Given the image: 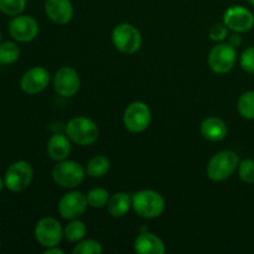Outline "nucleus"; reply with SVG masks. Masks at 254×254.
<instances>
[{"label":"nucleus","instance_id":"bb28decb","mask_svg":"<svg viewBox=\"0 0 254 254\" xmlns=\"http://www.w3.org/2000/svg\"><path fill=\"white\" fill-rule=\"evenodd\" d=\"M238 175H240V179L245 184H248V185L254 184V160L245 159V160L240 161Z\"/></svg>","mask_w":254,"mask_h":254},{"label":"nucleus","instance_id":"423d86ee","mask_svg":"<svg viewBox=\"0 0 254 254\" xmlns=\"http://www.w3.org/2000/svg\"><path fill=\"white\" fill-rule=\"evenodd\" d=\"M34 179L32 166L25 160H17L7 168L4 176L5 188L12 192L26 190Z\"/></svg>","mask_w":254,"mask_h":254},{"label":"nucleus","instance_id":"412c9836","mask_svg":"<svg viewBox=\"0 0 254 254\" xmlns=\"http://www.w3.org/2000/svg\"><path fill=\"white\" fill-rule=\"evenodd\" d=\"M87 227L82 221L71 220L64 228V237L66 238L68 242L72 243H78L79 241L83 240L86 237Z\"/></svg>","mask_w":254,"mask_h":254},{"label":"nucleus","instance_id":"9b49d317","mask_svg":"<svg viewBox=\"0 0 254 254\" xmlns=\"http://www.w3.org/2000/svg\"><path fill=\"white\" fill-rule=\"evenodd\" d=\"M81 87V78L74 68L64 66L56 72L54 77V88L61 97H73Z\"/></svg>","mask_w":254,"mask_h":254},{"label":"nucleus","instance_id":"72a5a7b5","mask_svg":"<svg viewBox=\"0 0 254 254\" xmlns=\"http://www.w3.org/2000/svg\"><path fill=\"white\" fill-rule=\"evenodd\" d=\"M0 41H1V34H0Z\"/></svg>","mask_w":254,"mask_h":254},{"label":"nucleus","instance_id":"9d476101","mask_svg":"<svg viewBox=\"0 0 254 254\" xmlns=\"http://www.w3.org/2000/svg\"><path fill=\"white\" fill-rule=\"evenodd\" d=\"M87 207H88L87 196L78 191H71V192L64 193L57 206L61 217L68 221L77 220L83 216Z\"/></svg>","mask_w":254,"mask_h":254},{"label":"nucleus","instance_id":"f8f14e48","mask_svg":"<svg viewBox=\"0 0 254 254\" xmlns=\"http://www.w3.org/2000/svg\"><path fill=\"white\" fill-rule=\"evenodd\" d=\"M223 24L235 32L250 31L254 26V15L247 7L233 5L223 14Z\"/></svg>","mask_w":254,"mask_h":254},{"label":"nucleus","instance_id":"7ed1b4c3","mask_svg":"<svg viewBox=\"0 0 254 254\" xmlns=\"http://www.w3.org/2000/svg\"><path fill=\"white\" fill-rule=\"evenodd\" d=\"M66 135L77 145L88 146L98 140L99 128L87 117H76L67 123Z\"/></svg>","mask_w":254,"mask_h":254},{"label":"nucleus","instance_id":"cd10ccee","mask_svg":"<svg viewBox=\"0 0 254 254\" xmlns=\"http://www.w3.org/2000/svg\"><path fill=\"white\" fill-rule=\"evenodd\" d=\"M240 64L243 71L254 74V46L248 47L242 52L240 59Z\"/></svg>","mask_w":254,"mask_h":254},{"label":"nucleus","instance_id":"f704fd0d","mask_svg":"<svg viewBox=\"0 0 254 254\" xmlns=\"http://www.w3.org/2000/svg\"><path fill=\"white\" fill-rule=\"evenodd\" d=\"M0 246H1V241H0Z\"/></svg>","mask_w":254,"mask_h":254},{"label":"nucleus","instance_id":"2eb2a0df","mask_svg":"<svg viewBox=\"0 0 254 254\" xmlns=\"http://www.w3.org/2000/svg\"><path fill=\"white\" fill-rule=\"evenodd\" d=\"M44 6L47 17L57 25L68 24L73 17L71 0H46Z\"/></svg>","mask_w":254,"mask_h":254},{"label":"nucleus","instance_id":"f257e3e1","mask_svg":"<svg viewBox=\"0 0 254 254\" xmlns=\"http://www.w3.org/2000/svg\"><path fill=\"white\" fill-rule=\"evenodd\" d=\"M133 210L145 220H154L165 210V200L154 190H140L133 195Z\"/></svg>","mask_w":254,"mask_h":254},{"label":"nucleus","instance_id":"4be33fe9","mask_svg":"<svg viewBox=\"0 0 254 254\" xmlns=\"http://www.w3.org/2000/svg\"><path fill=\"white\" fill-rule=\"evenodd\" d=\"M237 111L246 119H254V91H247L238 98Z\"/></svg>","mask_w":254,"mask_h":254},{"label":"nucleus","instance_id":"a211bd4d","mask_svg":"<svg viewBox=\"0 0 254 254\" xmlns=\"http://www.w3.org/2000/svg\"><path fill=\"white\" fill-rule=\"evenodd\" d=\"M166 248L163 241L154 233H140L134 241V252L139 254H164Z\"/></svg>","mask_w":254,"mask_h":254},{"label":"nucleus","instance_id":"39448f33","mask_svg":"<svg viewBox=\"0 0 254 254\" xmlns=\"http://www.w3.org/2000/svg\"><path fill=\"white\" fill-rule=\"evenodd\" d=\"M112 42L122 54L133 55L141 46V34L135 26L128 22L118 24L112 31Z\"/></svg>","mask_w":254,"mask_h":254},{"label":"nucleus","instance_id":"5701e85b","mask_svg":"<svg viewBox=\"0 0 254 254\" xmlns=\"http://www.w3.org/2000/svg\"><path fill=\"white\" fill-rule=\"evenodd\" d=\"M20 56V47L12 41H5L0 44V64H10L17 61Z\"/></svg>","mask_w":254,"mask_h":254},{"label":"nucleus","instance_id":"c85d7f7f","mask_svg":"<svg viewBox=\"0 0 254 254\" xmlns=\"http://www.w3.org/2000/svg\"><path fill=\"white\" fill-rule=\"evenodd\" d=\"M208 36L212 41L220 42L227 39L228 36V27L225 24H216L208 31Z\"/></svg>","mask_w":254,"mask_h":254},{"label":"nucleus","instance_id":"6ab92c4d","mask_svg":"<svg viewBox=\"0 0 254 254\" xmlns=\"http://www.w3.org/2000/svg\"><path fill=\"white\" fill-rule=\"evenodd\" d=\"M130 207H133V196L129 195L128 192L114 193L107 203L108 213L116 218L124 217L129 212Z\"/></svg>","mask_w":254,"mask_h":254},{"label":"nucleus","instance_id":"c756f323","mask_svg":"<svg viewBox=\"0 0 254 254\" xmlns=\"http://www.w3.org/2000/svg\"><path fill=\"white\" fill-rule=\"evenodd\" d=\"M228 44L232 45L233 47H238L241 46V44H242V39H241L240 35H232V36H230Z\"/></svg>","mask_w":254,"mask_h":254},{"label":"nucleus","instance_id":"6e6552de","mask_svg":"<svg viewBox=\"0 0 254 254\" xmlns=\"http://www.w3.org/2000/svg\"><path fill=\"white\" fill-rule=\"evenodd\" d=\"M34 233L37 242L45 248L59 246L64 238V228L54 217H44L37 221Z\"/></svg>","mask_w":254,"mask_h":254},{"label":"nucleus","instance_id":"f03ea898","mask_svg":"<svg viewBox=\"0 0 254 254\" xmlns=\"http://www.w3.org/2000/svg\"><path fill=\"white\" fill-rule=\"evenodd\" d=\"M240 165V158L232 150H222L215 154L207 164V176L211 181L221 183L233 175Z\"/></svg>","mask_w":254,"mask_h":254},{"label":"nucleus","instance_id":"0eeeda50","mask_svg":"<svg viewBox=\"0 0 254 254\" xmlns=\"http://www.w3.org/2000/svg\"><path fill=\"white\" fill-rule=\"evenodd\" d=\"M151 122V111L148 104L136 101L129 104L123 114L124 127L130 133H143Z\"/></svg>","mask_w":254,"mask_h":254},{"label":"nucleus","instance_id":"f3484780","mask_svg":"<svg viewBox=\"0 0 254 254\" xmlns=\"http://www.w3.org/2000/svg\"><path fill=\"white\" fill-rule=\"evenodd\" d=\"M71 140L66 134H54L47 141V155L55 161L66 160L71 154Z\"/></svg>","mask_w":254,"mask_h":254},{"label":"nucleus","instance_id":"7c9ffc66","mask_svg":"<svg viewBox=\"0 0 254 254\" xmlns=\"http://www.w3.org/2000/svg\"><path fill=\"white\" fill-rule=\"evenodd\" d=\"M45 254H64V251L60 250L57 246H55V247H50V248H46L45 250Z\"/></svg>","mask_w":254,"mask_h":254},{"label":"nucleus","instance_id":"473e14b6","mask_svg":"<svg viewBox=\"0 0 254 254\" xmlns=\"http://www.w3.org/2000/svg\"><path fill=\"white\" fill-rule=\"evenodd\" d=\"M248 2H250V5H252V6H254V0H247Z\"/></svg>","mask_w":254,"mask_h":254},{"label":"nucleus","instance_id":"20e7f679","mask_svg":"<svg viewBox=\"0 0 254 254\" xmlns=\"http://www.w3.org/2000/svg\"><path fill=\"white\" fill-rule=\"evenodd\" d=\"M86 169L73 160L57 161L52 169V179L59 186L64 189H74L84 180Z\"/></svg>","mask_w":254,"mask_h":254},{"label":"nucleus","instance_id":"a878e982","mask_svg":"<svg viewBox=\"0 0 254 254\" xmlns=\"http://www.w3.org/2000/svg\"><path fill=\"white\" fill-rule=\"evenodd\" d=\"M26 0H0V11L9 16H16L25 10Z\"/></svg>","mask_w":254,"mask_h":254},{"label":"nucleus","instance_id":"ddd939ff","mask_svg":"<svg viewBox=\"0 0 254 254\" xmlns=\"http://www.w3.org/2000/svg\"><path fill=\"white\" fill-rule=\"evenodd\" d=\"M10 36L19 42H30L39 34V24L30 15H16L10 21Z\"/></svg>","mask_w":254,"mask_h":254},{"label":"nucleus","instance_id":"1a4fd4ad","mask_svg":"<svg viewBox=\"0 0 254 254\" xmlns=\"http://www.w3.org/2000/svg\"><path fill=\"white\" fill-rule=\"evenodd\" d=\"M236 61L237 51L230 44L216 45L208 55V66L217 74L228 73L235 67Z\"/></svg>","mask_w":254,"mask_h":254},{"label":"nucleus","instance_id":"4468645a","mask_svg":"<svg viewBox=\"0 0 254 254\" xmlns=\"http://www.w3.org/2000/svg\"><path fill=\"white\" fill-rule=\"evenodd\" d=\"M50 79V72L45 67H32L22 74L20 79V88L27 94L41 93L47 88Z\"/></svg>","mask_w":254,"mask_h":254},{"label":"nucleus","instance_id":"aec40b11","mask_svg":"<svg viewBox=\"0 0 254 254\" xmlns=\"http://www.w3.org/2000/svg\"><path fill=\"white\" fill-rule=\"evenodd\" d=\"M111 169V160L104 155H96L87 163L86 174L92 179L103 178Z\"/></svg>","mask_w":254,"mask_h":254},{"label":"nucleus","instance_id":"2f4dec72","mask_svg":"<svg viewBox=\"0 0 254 254\" xmlns=\"http://www.w3.org/2000/svg\"><path fill=\"white\" fill-rule=\"evenodd\" d=\"M5 186V183H4V179L1 178V176H0V191L2 190V188H4Z\"/></svg>","mask_w":254,"mask_h":254},{"label":"nucleus","instance_id":"b1692460","mask_svg":"<svg viewBox=\"0 0 254 254\" xmlns=\"http://www.w3.org/2000/svg\"><path fill=\"white\" fill-rule=\"evenodd\" d=\"M109 198H111V196H109L108 190L103 188H94L89 190V192L87 193L88 206L93 208H102L107 206Z\"/></svg>","mask_w":254,"mask_h":254},{"label":"nucleus","instance_id":"dca6fc26","mask_svg":"<svg viewBox=\"0 0 254 254\" xmlns=\"http://www.w3.org/2000/svg\"><path fill=\"white\" fill-rule=\"evenodd\" d=\"M200 131L201 135L206 140L217 143L227 136L228 127L223 119L218 118V117H208V118L203 119L201 123Z\"/></svg>","mask_w":254,"mask_h":254},{"label":"nucleus","instance_id":"393cba45","mask_svg":"<svg viewBox=\"0 0 254 254\" xmlns=\"http://www.w3.org/2000/svg\"><path fill=\"white\" fill-rule=\"evenodd\" d=\"M74 254H102L103 247L98 241L82 240L73 248Z\"/></svg>","mask_w":254,"mask_h":254}]
</instances>
